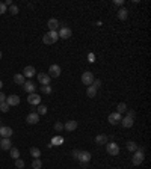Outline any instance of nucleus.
<instances>
[{"label":"nucleus","mask_w":151,"mask_h":169,"mask_svg":"<svg viewBox=\"0 0 151 169\" xmlns=\"http://www.w3.org/2000/svg\"><path fill=\"white\" fill-rule=\"evenodd\" d=\"M42 168V161L39 159H34L32 161V169H41Z\"/></svg>","instance_id":"cd10ccee"},{"label":"nucleus","mask_w":151,"mask_h":169,"mask_svg":"<svg viewBox=\"0 0 151 169\" xmlns=\"http://www.w3.org/2000/svg\"><path fill=\"white\" fill-rule=\"evenodd\" d=\"M143 159H145V156H143V148H138V150L134 151V156H133V159H132V163H133L134 166H139V165H142Z\"/></svg>","instance_id":"f03ea898"},{"label":"nucleus","mask_w":151,"mask_h":169,"mask_svg":"<svg viewBox=\"0 0 151 169\" xmlns=\"http://www.w3.org/2000/svg\"><path fill=\"white\" fill-rule=\"evenodd\" d=\"M30 156H32L34 159H39V157H41V150L36 148V146H32V148H30Z\"/></svg>","instance_id":"393cba45"},{"label":"nucleus","mask_w":151,"mask_h":169,"mask_svg":"<svg viewBox=\"0 0 151 169\" xmlns=\"http://www.w3.org/2000/svg\"><path fill=\"white\" fill-rule=\"evenodd\" d=\"M59 39V35L58 32H47V33L42 36V42L44 44H47V45H51V44H55V42Z\"/></svg>","instance_id":"f257e3e1"},{"label":"nucleus","mask_w":151,"mask_h":169,"mask_svg":"<svg viewBox=\"0 0 151 169\" xmlns=\"http://www.w3.org/2000/svg\"><path fill=\"white\" fill-rule=\"evenodd\" d=\"M88 59H89L91 64H94V62H95V54H94V53H89V54H88Z\"/></svg>","instance_id":"58836bf2"},{"label":"nucleus","mask_w":151,"mask_h":169,"mask_svg":"<svg viewBox=\"0 0 151 169\" xmlns=\"http://www.w3.org/2000/svg\"><path fill=\"white\" fill-rule=\"evenodd\" d=\"M2 88H3V82L0 80V89H2Z\"/></svg>","instance_id":"37998d69"},{"label":"nucleus","mask_w":151,"mask_h":169,"mask_svg":"<svg viewBox=\"0 0 151 169\" xmlns=\"http://www.w3.org/2000/svg\"><path fill=\"white\" fill-rule=\"evenodd\" d=\"M0 148L3 151H9L12 148V144H11V139H2L0 141Z\"/></svg>","instance_id":"f3484780"},{"label":"nucleus","mask_w":151,"mask_h":169,"mask_svg":"<svg viewBox=\"0 0 151 169\" xmlns=\"http://www.w3.org/2000/svg\"><path fill=\"white\" fill-rule=\"evenodd\" d=\"M79 156H80V151H79V150H74V151L71 152V157L76 159V160H79Z\"/></svg>","instance_id":"4c0bfd02"},{"label":"nucleus","mask_w":151,"mask_h":169,"mask_svg":"<svg viewBox=\"0 0 151 169\" xmlns=\"http://www.w3.org/2000/svg\"><path fill=\"white\" fill-rule=\"evenodd\" d=\"M36 113H38V115H45V113H47V107L42 106V104H38V110H36Z\"/></svg>","instance_id":"c756f323"},{"label":"nucleus","mask_w":151,"mask_h":169,"mask_svg":"<svg viewBox=\"0 0 151 169\" xmlns=\"http://www.w3.org/2000/svg\"><path fill=\"white\" fill-rule=\"evenodd\" d=\"M92 82H94V74L91 73V71H85L83 74H82V83L91 86Z\"/></svg>","instance_id":"20e7f679"},{"label":"nucleus","mask_w":151,"mask_h":169,"mask_svg":"<svg viewBox=\"0 0 151 169\" xmlns=\"http://www.w3.org/2000/svg\"><path fill=\"white\" fill-rule=\"evenodd\" d=\"M106 151L109 156H118L119 154V145L115 142H107L106 144Z\"/></svg>","instance_id":"7ed1b4c3"},{"label":"nucleus","mask_w":151,"mask_h":169,"mask_svg":"<svg viewBox=\"0 0 151 169\" xmlns=\"http://www.w3.org/2000/svg\"><path fill=\"white\" fill-rule=\"evenodd\" d=\"M64 128L67 130V131H74L76 128H77V121H67L65 124H64Z\"/></svg>","instance_id":"a211bd4d"},{"label":"nucleus","mask_w":151,"mask_h":169,"mask_svg":"<svg viewBox=\"0 0 151 169\" xmlns=\"http://www.w3.org/2000/svg\"><path fill=\"white\" fill-rule=\"evenodd\" d=\"M91 159H92V156H91L89 151H80V156H79V161L80 163H89Z\"/></svg>","instance_id":"9d476101"},{"label":"nucleus","mask_w":151,"mask_h":169,"mask_svg":"<svg viewBox=\"0 0 151 169\" xmlns=\"http://www.w3.org/2000/svg\"><path fill=\"white\" fill-rule=\"evenodd\" d=\"M0 59H2V51H0Z\"/></svg>","instance_id":"c03bdc74"},{"label":"nucleus","mask_w":151,"mask_h":169,"mask_svg":"<svg viewBox=\"0 0 151 169\" xmlns=\"http://www.w3.org/2000/svg\"><path fill=\"white\" fill-rule=\"evenodd\" d=\"M127 17H128V11L126 8H121L118 11V20H121V21H126Z\"/></svg>","instance_id":"412c9836"},{"label":"nucleus","mask_w":151,"mask_h":169,"mask_svg":"<svg viewBox=\"0 0 151 169\" xmlns=\"http://www.w3.org/2000/svg\"><path fill=\"white\" fill-rule=\"evenodd\" d=\"M14 82H15V83H17V84H24V82H26V77L23 76L21 73H20V74H15V76H14Z\"/></svg>","instance_id":"a878e982"},{"label":"nucleus","mask_w":151,"mask_h":169,"mask_svg":"<svg viewBox=\"0 0 151 169\" xmlns=\"http://www.w3.org/2000/svg\"><path fill=\"white\" fill-rule=\"evenodd\" d=\"M47 26H49L50 32H58V29H59V21L56 20V18H50V20L47 21Z\"/></svg>","instance_id":"f8f14e48"},{"label":"nucleus","mask_w":151,"mask_h":169,"mask_svg":"<svg viewBox=\"0 0 151 169\" xmlns=\"http://www.w3.org/2000/svg\"><path fill=\"white\" fill-rule=\"evenodd\" d=\"M26 121H27V124L35 125V124H38V122H39V115H38L36 112H32V113H29V115H27Z\"/></svg>","instance_id":"1a4fd4ad"},{"label":"nucleus","mask_w":151,"mask_h":169,"mask_svg":"<svg viewBox=\"0 0 151 169\" xmlns=\"http://www.w3.org/2000/svg\"><path fill=\"white\" fill-rule=\"evenodd\" d=\"M35 73H36V71H35V68L32 67V65H27V67H26L24 69H23V76L27 77V79L34 77V76H35Z\"/></svg>","instance_id":"2eb2a0df"},{"label":"nucleus","mask_w":151,"mask_h":169,"mask_svg":"<svg viewBox=\"0 0 151 169\" xmlns=\"http://www.w3.org/2000/svg\"><path fill=\"white\" fill-rule=\"evenodd\" d=\"M62 142H64V139H62V137H55V139L51 141V145L55 146V145H58V144H62Z\"/></svg>","instance_id":"72a5a7b5"},{"label":"nucleus","mask_w":151,"mask_h":169,"mask_svg":"<svg viewBox=\"0 0 151 169\" xmlns=\"http://www.w3.org/2000/svg\"><path fill=\"white\" fill-rule=\"evenodd\" d=\"M27 103L29 104H32V106H38V104H41V97L38 95V94H29V97H27Z\"/></svg>","instance_id":"0eeeda50"},{"label":"nucleus","mask_w":151,"mask_h":169,"mask_svg":"<svg viewBox=\"0 0 151 169\" xmlns=\"http://www.w3.org/2000/svg\"><path fill=\"white\" fill-rule=\"evenodd\" d=\"M0 110H2V112H5V113H6V112L9 110V106L6 104V101H5V103H2V104H0Z\"/></svg>","instance_id":"f704fd0d"},{"label":"nucleus","mask_w":151,"mask_h":169,"mask_svg":"<svg viewBox=\"0 0 151 169\" xmlns=\"http://www.w3.org/2000/svg\"><path fill=\"white\" fill-rule=\"evenodd\" d=\"M55 130H56V131H62V130H64V124H62V122H55Z\"/></svg>","instance_id":"2f4dec72"},{"label":"nucleus","mask_w":151,"mask_h":169,"mask_svg":"<svg viewBox=\"0 0 151 169\" xmlns=\"http://www.w3.org/2000/svg\"><path fill=\"white\" fill-rule=\"evenodd\" d=\"M60 67L59 65H51L50 68H49V76H50V79H58L59 76H60Z\"/></svg>","instance_id":"423d86ee"},{"label":"nucleus","mask_w":151,"mask_h":169,"mask_svg":"<svg viewBox=\"0 0 151 169\" xmlns=\"http://www.w3.org/2000/svg\"><path fill=\"white\" fill-rule=\"evenodd\" d=\"M41 91L44 94H51V92H53V89H51L50 84H42V86H41Z\"/></svg>","instance_id":"c85d7f7f"},{"label":"nucleus","mask_w":151,"mask_h":169,"mask_svg":"<svg viewBox=\"0 0 151 169\" xmlns=\"http://www.w3.org/2000/svg\"><path fill=\"white\" fill-rule=\"evenodd\" d=\"M6 11H8V8L5 6V3H3V2H0V15H2V14H5Z\"/></svg>","instance_id":"e433bc0d"},{"label":"nucleus","mask_w":151,"mask_h":169,"mask_svg":"<svg viewBox=\"0 0 151 169\" xmlns=\"http://www.w3.org/2000/svg\"><path fill=\"white\" fill-rule=\"evenodd\" d=\"M127 116H130V118H133L134 119V116H136V113H134V110H127Z\"/></svg>","instance_id":"ea45409f"},{"label":"nucleus","mask_w":151,"mask_h":169,"mask_svg":"<svg viewBox=\"0 0 151 169\" xmlns=\"http://www.w3.org/2000/svg\"><path fill=\"white\" fill-rule=\"evenodd\" d=\"M107 142H109V136L106 135H98L95 137V144L97 145H106Z\"/></svg>","instance_id":"6ab92c4d"},{"label":"nucleus","mask_w":151,"mask_h":169,"mask_svg":"<svg viewBox=\"0 0 151 169\" xmlns=\"http://www.w3.org/2000/svg\"><path fill=\"white\" fill-rule=\"evenodd\" d=\"M71 29L70 27H67V26H62L60 29H59V32H58V35H59V38H62V39H68L70 36H71Z\"/></svg>","instance_id":"39448f33"},{"label":"nucleus","mask_w":151,"mask_h":169,"mask_svg":"<svg viewBox=\"0 0 151 169\" xmlns=\"http://www.w3.org/2000/svg\"><path fill=\"white\" fill-rule=\"evenodd\" d=\"M127 104L126 103H118V106H117V113H119V115H122V113H126L127 112Z\"/></svg>","instance_id":"5701e85b"},{"label":"nucleus","mask_w":151,"mask_h":169,"mask_svg":"<svg viewBox=\"0 0 151 169\" xmlns=\"http://www.w3.org/2000/svg\"><path fill=\"white\" fill-rule=\"evenodd\" d=\"M5 101H6V95L0 91V104H2V103H5Z\"/></svg>","instance_id":"a19ab883"},{"label":"nucleus","mask_w":151,"mask_h":169,"mask_svg":"<svg viewBox=\"0 0 151 169\" xmlns=\"http://www.w3.org/2000/svg\"><path fill=\"white\" fill-rule=\"evenodd\" d=\"M0 141H2V139H0Z\"/></svg>","instance_id":"49530a36"},{"label":"nucleus","mask_w":151,"mask_h":169,"mask_svg":"<svg viewBox=\"0 0 151 169\" xmlns=\"http://www.w3.org/2000/svg\"><path fill=\"white\" fill-rule=\"evenodd\" d=\"M112 169H113V168H112Z\"/></svg>","instance_id":"de8ad7c7"},{"label":"nucleus","mask_w":151,"mask_h":169,"mask_svg":"<svg viewBox=\"0 0 151 169\" xmlns=\"http://www.w3.org/2000/svg\"><path fill=\"white\" fill-rule=\"evenodd\" d=\"M23 89H24L27 94H34L35 91H36V86H35L32 82H24V84H23Z\"/></svg>","instance_id":"dca6fc26"},{"label":"nucleus","mask_w":151,"mask_h":169,"mask_svg":"<svg viewBox=\"0 0 151 169\" xmlns=\"http://www.w3.org/2000/svg\"><path fill=\"white\" fill-rule=\"evenodd\" d=\"M12 128L11 127H6V125H2L0 127V136L3 137V139H11V136H12Z\"/></svg>","instance_id":"6e6552de"},{"label":"nucleus","mask_w":151,"mask_h":169,"mask_svg":"<svg viewBox=\"0 0 151 169\" xmlns=\"http://www.w3.org/2000/svg\"><path fill=\"white\" fill-rule=\"evenodd\" d=\"M113 5H115V6H122V5H124V0H115Z\"/></svg>","instance_id":"79ce46f5"},{"label":"nucleus","mask_w":151,"mask_h":169,"mask_svg":"<svg viewBox=\"0 0 151 169\" xmlns=\"http://www.w3.org/2000/svg\"><path fill=\"white\" fill-rule=\"evenodd\" d=\"M18 11H20V9H18V6H15V5H11V6H9V14H12V15H17Z\"/></svg>","instance_id":"7c9ffc66"},{"label":"nucleus","mask_w":151,"mask_h":169,"mask_svg":"<svg viewBox=\"0 0 151 169\" xmlns=\"http://www.w3.org/2000/svg\"><path fill=\"white\" fill-rule=\"evenodd\" d=\"M6 104H8L9 107L11 106H18L20 104V97L18 95H9V97H6Z\"/></svg>","instance_id":"9b49d317"},{"label":"nucleus","mask_w":151,"mask_h":169,"mask_svg":"<svg viewBox=\"0 0 151 169\" xmlns=\"http://www.w3.org/2000/svg\"><path fill=\"white\" fill-rule=\"evenodd\" d=\"M50 76L47 74V73H39L38 74V82L41 84H50Z\"/></svg>","instance_id":"4468645a"},{"label":"nucleus","mask_w":151,"mask_h":169,"mask_svg":"<svg viewBox=\"0 0 151 169\" xmlns=\"http://www.w3.org/2000/svg\"><path fill=\"white\" fill-rule=\"evenodd\" d=\"M107 119H109V122L112 124V125H117L118 122H121V119H122V118H121V115H119V113L113 112V113H110V115H109V118H107Z\"/></svg>","instance_id":"ddd939ff"},{"label":"nucleus","mask_w":151,"mask_h":169,"mask_svg":"<svg viewBox=\"0 0 151 169\" xmlns=\"http://www.w3.org/2000/svg\"><path fill=\"white\" fill-rule=\"evenodd\" d=\"M92 86L94 88H101V80H98V79H94V82H92Z\"/></svg>","instance_id":"c9c22d12"},{"label":"nucleus","mask_w":151,"mask_h":169,"mask_svg":"<svg viewBox=\"0 0 151 169\" xmlns=\"http://www.w3.org/2000/svg\"><path fill=\"white\" fill-rule=\"evenodd\" d=\"M86 95H88L89 98L97 97V88H94L92 84H91V86H88V89H86Z\"/></svg>","instance_id":"4be33fe9"},{"label":"nucleus","mask_w":151,"mask_h":169,"mask_svg":"<svg viewBox=\"0 0 151 169\" xmlns=\"http://www.w3.org/2000/svg\"><path fill=\"white\" fill-rule=\"evenodd\" d=\"M0 127H2V121H0Z\"/></svg>","instance_id":"a18cd8bd"},{"label":"nucleus","mask_w":151,"mask_h":169,"mask_svg":"<svg viewBox=\"0 0 151 169\" xmlns=\"http://www.w3.org/2000/svg\"><path fill=\"white\" fill-rule=\"evenodd\" d=\"M9 152H11V157H12L14 160L20 159V150H18V148H11V150H9Z\"/></svg>","instance_id":"bb28decb"},{"label":"nucleus","mask_w":151,"mask_h":169,"mask_svg":"<svg viewBox=\"0 0 151 169\" xmlns=\"http://www.w3.org/2000/svg\"><path fill=\"white\" fill-rule=\"evenodd\" d=\"M126 145H127V150H128L130 152H134L138 148H139V145L136 144V142H133V141H128Z\"/></svg>","instance_id":"b1692460"},{"label":"nucleus","mask_w":151,"mask_h":169,"mask_svg":"<svg viewBox=\"0 0 151 169\" xmlns=\"http://www.w3.org/2000/svg\"><path fill=\"white\" fill-rule=\"evenodd\" d=\"M121 124H122V127H126V128H130V127H133L134 119L130 118V116H126L124 119H121Z\"/></svg>","instance_id":"aec40b11"},{"label":"nucleus","mask_w":151,"mask_h":169,"mask_svg":"<svg viewBox=\"0 0 151 169\" xmlns=\"http://www.w3.org/2000/svg\"><path fill=\"white\" fill-rule=\"evenodd\" d=\"M15 166H17L18 169H23L24 168V161L21 160V159H17V160H15Z\"/></svg>","instance_id":"473e14b6"}]
</instances>
